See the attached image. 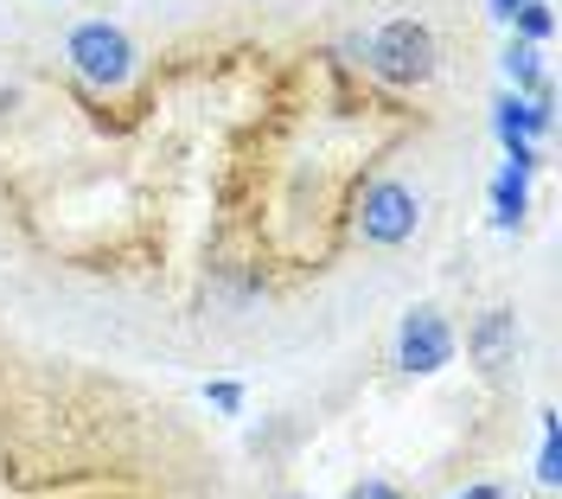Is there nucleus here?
Instances as JSON below:
<instances>
[{
  "instance_id": "20e7f679",
  "label": "nucleus",
  "mask_w": 562,
  "mask_h": 499,
  "mask_svg": "<svg viewBox=\"0 0 562 499\" xmlns=\"http://www.w3.org/2000/svg\"><path fill=\"white\" fill-rule=\"evenodd\" d=\"M396 365L409 378H435L441 365H454V326L441 321L435 308H409L396 326Z\"/></svg>"
},
{
  "instance_id": "9b49d317",
  "label": "nucleus",
  "mask_w": 562,
  "mask_h": 499,
  "mask_svg": "<svg viewBox=\"0 0 562 499\" xmlns=\"http://www.w3.org/2000/svg\"><path fill=\"white\" fill-rule=\"evenodd\" d=\"M205 403L217 410V417H244V385H237V378H211Z\"/></svg>"
},
{
  "instance_id": "9d476101",
  "label": "nucleus",
  "mask_w": 562,
  "mask_h": 499,
  "mask_svg": "<svg viewBox=\"0 0 562 499\" xmlns=\"http://www.w3.org/2000/svg\"><path fill=\"white\" fill-rule=\"evenodd\" d=\"M537 480L543 487H557L562 480V448H557V417L543 410V448H537Z\"/></svg>"
},
{
  "instance_id": "ddd939ff",
  "label": "nucleus",
  "mask_w": 562,
  "mask_h": 499,
  "mask_svg": "<svg viewBox=\"0 0 562 499\" xmlns=\"http://www.w3.org/2000/svg\"><path fill=\"white\" fill-rule=\"evenodd\" d=\"M460 499H505V487H473V494H460Z\"/></svg>"
},
{
  "instance_id": "423d86ee",
  "label": "nucleus",
  "mask_w": 562,
  "mask_h": 499,
  "mask_svg": "<svg viewBox=\"0 0 562 499\" xmlns=\"http://www.w3.org/2000/svg\"><path fill=\"white\" fill-rule=\"evenodd\" d=\"M512 353H518V314H512V308H486V314L473 321V333H467V358H473L480 372H505Z\"/></svg>"
},
{
  "instance_id": "0eeeda50",
  "label": "nucleus",
  "mask_w": 562,
  "mask_h": 499,
  "mask_svg": "<svg viewBox=\"0 0 562 499\" xmlns=\"http://www.w3.org/2000/svg\"><path fill=\"white\" fill-rule=\"evenodd\" d=\"M525 212H530V174L505 160V174L492 179V224H498V231H518Z\"/></svg>"
},
{
  "instance_id": "6e6552de",
  "label": "nucleus",
  "mask_w": 562,
  "mask_h": 499,
  "mask_svg": "<svg viewBox=\"0 0 562 499\" xmlns=\"http://www.w3.org/2000/svg\"><path fill=\"white\" fill-rule=\"evenodd\" d=\"M505 77H512L518 97H537V90H543V58H537L530 38H512V52H505Z\"/></svg>"
},
{
  "instance_id": "f03ea898",
  "label": "nucleus",
  "mask_w": 562,
  "mask_h": 499,
  "mask_svg": "<svg viewBox=\"0 0 562 499\" xmlns=\"http://www.w3.org/2000/svg\"><path fill=\"white\" fill-rule=\"evenodd\" d=\"M65 58L77 65L83 84H97V90H122V84L135 77V38L122 33V26H109V20H83V26L65 38Z\"/></svg>"
},
{
  "instance_id": "7ed1b4c3",
  "label": "nucleus",
  "mask_w": 562,
  "mask_h": 499,
  "mask_svg": "<svg viewBox=\"0 0 562 499\" xmlns=\"http://www.w3.org/2000/svg\"><path fill=\"white\" fill-rule=\"evenodd\" d=\"M422 231V199L403 186V179H378V186H364V199H358V237L378 250H396L409 244Z\"/></svg>"
},
{
  "instance_id": "1a4fd4ad",
  "label": "nucleus",
  "mask_w": 562,
  "mask_h": 499,
  "mask_svg": "<svg viewBox=\"0 0 562 499\" xmlns=\"http://www.w3.org/2000/svg\"><path fill=\"white\" fill-rule=\"evenodd\" d=\"M512 26H518V38H530V45H550V38H557V13H550V0H525V7L512 13Z\"/></svg>"
},
{
  "instance_id": "39448f33",
  "label": "nucleus",
  "mask_w": 562,
  "mask_h": 499,
  "mask_svg": "<svg viewBox=\"0 0 562 499\" xmlns=\"http://www.w3.org/2000/svg\"><path fill=\"white\" fill-rule=\"evenodd\" d=\"M550 122H557V97H550V84L537 90V97H498V109H492V129H498V142H537V135H550Z\"/></svg>"
},
{
  "instance_id": "f257e3e1",
  "label": "nucleus",
  "mask_w": 562,
  "mask_h": 499,
  "mask_svg": "<svg viewBox=\"0 0 562 499\" xmlns=\"http://www.w3.org/2000/svg\"><path fill=\"white\" fill-rule=\"evenodd\" d=\"M364 65L384 84H428L435 77V33L422 20H384L364 38Z\"/></svg>"
},
{
  "instance_id": "f8f14e48",
  "label": "nucleus",
  "mask_w": 562,
  "mask_h": 499,
  "mask_svg": "<svg viewBox=\"0 0 562 499\" xmlns=\"http://www.w3.org/2000/svg\"><path fill=\"white\" fill-rule=\"evenodd\" d=\"M346 499H403V494H396L390 480H358V487H351Z\"/></svg>"
}]
</instances>
